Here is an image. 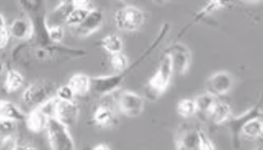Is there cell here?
<instances>
[{
	"instance_id": "cell-2",
	"label": "cell",
	"mask_w": 263,
	"mask_h": 150,
	"mask_svg": "<svg viewBox=\"0 0 263 150\" xmlns=\"http://www.w3.org/2000/svg\"><path fill=\"white\" fill-rule=\"evenodd\" d=\"M170 25L168 23H165L160 29L159 33L155 38L153 44L148 46L146 50L143 52L140 56H138L136 61L130 64L126 70L122 71L121 73H118L114 75H104V76H96L90 77L91 80V89L94 94L98 96H106L110 93L114 92L117 89L121 88V84L124 82L125 78L137 69L145 59H147L148 56L154 53L155 49L161 45L163 39L166 37L167 33L170 32Z\"/></svg>"
},
{
	"instance_id": "cell-33",
	"label": "cell",
	"mask_w": 263,
	"mask_h": 150,
	"mask_svg": "<svg viewBox=\"0 0 263 150\" xmlns=\"http://www.w3.org/2000/svg\"><path fill=\"white\" fill-rule=\"evenodd\" d=\"M215 149V145L205 133L199 130V150Z\"/></svg>"
},
{
	"instance_id": "cell-29",
	"label": "cell",
	"mask_w": 263,
	"mask_h": 150,
	"mask_svg": "<svg viewBox=\"0 0 263 150\" xmlns=\"http://www.w3.org/2000/svg\"><path fill=\"white\" fill-rule=\"evenodd\" d=\"M110 63L117 73H121L122 71L126 70L130 65L129 59L123 52L110 55Z\"/></svg>"
},
{
	"instance_id": "cell-16",
	"label": "cell",
	"mask_w": 263,
	"mask_h": 150,
	"mask_svg": "<svg viewBox=\"0 0 263 150\" xmlns=\"http://www.w3.org/2000/svg\"><path fill=\"white\" fill-rule=\"evenodd\" d=\"M231 1L232 0H209L208 2L195 14V16L193 17L192 20L189 22V24H187L186 27L181 30L179 36L185 33L187 30L193 27L195 24L200 22L204 18L214 13V11H219L220 9L229 5Z\"/></svg>"
},
{
	"instance_id": "cell-30",
	"label": "cell",
	"mask_w": 263,
	"mask_h": 150,
	"mask_svg": "<svg viewBox=\"0 0 263 150\" xmlns=\"http://www.w3.org/2000/svg\"><path fill=\"white\" fill-rule=\"evenodd\" d=\"M90 10H83V9H73L71 11L70 16L68 17L66 26L70 28H77L81 23L84 21V19L88 15V11Z\"/></svg>"
},
{
	"instance_id": "cell-37",
	"label": "cell",
	"mask_w": 263,
	"mask_h": 150,
	"mask_svg": "<svg viewBox=\"0 0 263 150\" xmlns=\"http://www.w3.org/2000/svg\"><path fill=\"white\" fill-rule=\"evenodd\" d=\"M7 28V24L4 16L0 13V28Z\"/></svg>"
},
{
	"instance_id": "cell-18",
	"label": "cell",
	"mask_w": 263,
	"mask_h": 150,
	"mask_svg": "<svg viewBox=\"0 0 263 150\" xmlns=\"http://www.w3.org/2000/svg\"><path fill=\"white\" fill-rule=\"evenodd\" d=\"M28 115L16 104L9 100H0V118L15 122L26 121Z\"/></svg>"
},
{
	"instance_id": "cell-11",
	"label": "cell",
	"mask_w": 263,
	"mask_h": 150,
	"mask_svg": "<svg viewBox=\"0 0 263 150\" xmlns=\"http://www.w3.org/2000/svg\"><path fill=\"white\" fill-rule=\"evenodd\" d=\"M53 117L65 124L68 128L77 123L79 117V108L73 100H60L55 98Z\"/></svg>"
},
{
	"instance_id": "cell-17",
	"label": "cell",
	"mask_w": 263,
	"mask_h": 150,
	"mask_svg": "<svg viewBox=\"0 0 263 150\" xmlns=\"http://www.w3.org/2000/svg\"><path fill=\"white\" fill-rule=\"evenodd\" d=\"M49 117L41 107L32 109L26 119L28 130L36 134L44 132L47 126Z\"/></svg>"
},
{
	"instance_id": "cell-26",
	"label": "cell",
	"mask_w": 263,
	"mask_h": 150,
	"mask_svg": "<svg viewBox=\"0 0 263 150\" xmlns=\"http://www.w3.org/2000/svg\"><path fill=\"white\" fill-rule=\"evenodd\" d=\"M101 46L106 51L109 55L120 53L123 50V42L122 39L118 35H108L104 37L100 42Z\"/></svg>"
},
{
	"instance_id": "cell-36",
	"label": "cell",
	"mask_w": 263,
	"mask_h": 150,
	"mask_svg": "<svg viewBox=\"0 0 263 150\" xmlns=\"http://www.w3.org/2000/svg\"><path fill=\"white\" fill-rule=\"evenodd\" d=\"M94 150H109L110 146L108 145H106V144H104V143H100L99 145H96V146H94Z\"/></svg>"
},
{
	"instance_id": "cell-5",
	"label": "cell",
	"mask_w": 263,
	"mask_h": 150,
	"mask_svg": "<svg viewBox=\"0 0 263 150\" xmlns=\"http://www.w3.org/2000/svg\"><path fill=\"white\" fill-rule=\"evenodd\" d=\"M45 131L52 149L71 150L76 148L74 141L69 132V128L55 117H49Z\"/></svg>"
},
{
	"instance_id": "cell-7",
	"label": "cell",
	"mask_w": 263,
	"mask_h": 150,
	"mask_svg": "<svg viewBox=\"0 0 263 150\" xmlns=\"http://www.w3.org/2000/svg\"><path fill=\"white\" fill-rule=\"evenodd\" d=\"M261 116H262V109H261L260 103L253 106L249 110L242 113L241 116H238V117H233L232 115L230 116L228 121L226 122V125L230 130L231 142L234 147L236 148L239 147L241 128L245 126V124L253 118L261 117Z\"/></svg>"
},
{
	"instance_id": "cell-15",
	"label": "cell",
	"mask_w": 263,
	"mask_h": 150,
	"mask_svg": "<svg viewBox=\"0 0 263 150\" xmlns=\"http://www.w3.org/2000/svg\"><path fill=\"white\" fill-rule=\"evenodd\" d=\"M176 148L181 150H199V130L194 128H182L177 134L175 139Z\"/></svg>"
},
{
	"instance_id": "cell-41",
	"label": "cell",
	"mask_w": 263,
	"mask_h": 150,
	"mask_svg": "<svg viewBox=\"0 0 263 150\" xmlns=\"http://www.w3.org/2000/svg\"><path fill=\"white\" fill-rule=\"evenodd\" d=\"M121 1H126V0H121Z\"/></svg>"
},
{
	"instance_id": "cell-19",
	"label": "cell",
	"mask_w": 263,
	"mask_h": 150,
	"mask_svg": "<svg viewBox=\"0 0 263 150\" xmlns=\"http://www.w3.org/2000/svg\"><path fill=\"white\" fill-rule=\"evenodd\" d=\"M115 114L112 108L107 104H100L94 111L93 122L101 128H108L114 125Z\"/></svg>"
},
{
	"instance_id": "cell-14",
	"label": "cell",
	"mask_w": 263,
	"mask_h": 150,
	"mask_svg": "<svg viewBox=\"0 0 263 150\" xmlns=\"http://www.w3.org/2000/svg\"><path fill=\"white\" fill-rule=\"evenodd\" d=\"M73 9L74 7L71 0H62L48 15H46V25L48 28L63 27Z\"/></svg>"
},
{
	"instance_id": "cell-8",
	"label": "cell",
	"mask_w": 263,
	"mask_h": 150,
	"mask_svg": "<svg viewBox=\"0 0 263 150\" xmlns=\"http://www.w3.org/2000/svg\"><path fill=\"white\" fill-rule=\"evenodd\" d=\"M165 52L171 57L174 74L184 75L189 71L192 60V55L189 48L182 44H175L171 45Z\"/></svg>"
},
{
	"instance_id": "cell-4",
	"label": "cell",
	"mask_w": 263,
	"mask_h": 150,
	"mask_svg": "<svg viewBox=\"0 0 263 150\" xmlns=\"http://www.w3.org/2000/svg\"><path fill=\"white\" fill-rule=\"evenodd\" d=\"M55 90L53 83L44 80L35 81L23 91V103L30 109H35L52 99Z\"/></svg>"
},
{
	"instance_id": "cell-31",
	"label": "cell",
	"mask_w": 263,
	"mask_h": 150,
	"mask_svg": "<svg viewBox=\"0 0 263 150\" xmlns=\"http://www.w3.org/2000/svg\"><path fill=\"white\" fill-rule=\"evenodd\" d=\"M55 97L58 100L70 101L74 100L76 94L71 87L67 83L55 90Z\"/></svg>"
},
{
	"instance_id": "cell-28",
	"label": "cell",
	"mask_w": 263,
	"mask_h": 150,
	"mask_svg": "<svg viewBox=\"0 0 263 150\" xmlns=\"http://www.w3.org/2000/svg\"><path fill=\"white\" fill-rule=\"evenodd\" d=\"M178 115L183 118H190L197 114V107L195 100L192 99H182L178 102L177 105Z\"/></svg>"
},
{
	"instance_id": "cell-38",
	"label": "cell",
	"mask_w": 263,
	"mask_h": 150,
	"mask_svg": "<svg viewBox=\"0 0 263 150\" xmlns=\"http://www.w3.org/2000/svg\"><path fill=\"white\" fill-rule=\"evenodd\" d=\"M4 70H5V64H4V62L2 61V59L0 58V76L4 73Z\"/></svg>"
},
{
	"instance_id": "cell-1",
	"label": "cell",
	"mask_w": 263,
	"mask_h": 150,
	"mask_svg": "<svg viewBox=\"0 0 263 150\" xmlns=\"http://www.w3.org/2000/svg\"><path fill=\"white\" fill-rule=\"evenodd\" d=\"M87 55L82 49L71 48L61 44L42 45L31 40L22 41L11 52V59L25 69L52 64L60 60L80 58Z\"/></svg>"
},
{
	"instance_id": "cell-25",
	"label": "cell",
	"mask_w": 263,
	"mask_h": 150,
	"mask_svg": "<svg viewBox=\"0 0 263 150\" xmlns=\"http://www.w3.org/2000/svg\"><path fill=\"white\" fill-rule=\"evenodd\" d=\"M263 123L261 117L253 118L245 124L241 134L250 139H258L262 137Z\"/></svg>"
},
{
	"instance_id": "cell-34",
	"label": "cell",
	"mask_w": 263,
	"mask_h": 150,
	"mask_svg": "<svg viewBox=\"0 0 263 150\" xmlns=\"http://www.w3.org/2000/svg\"><path fill=\"white\" fill-rule=\"evenodd\" d=\"M10 39H11V36L8 28H0V50L5 49L10 42Z\"/></svg>"
},
{
	"instance_id": "cell-21",
	"label": "cell",
	"mask_w": 263,
	"mask_h": 150,
	"mask_svg": "<svg viewBox=\"0 0 263 150\" xmlns=\"http://www.w3.org/2000/svg\"><path fill=\"white\" fill-rule=\"evenodd\" d=\"M68 84L73 90L76 96H84V95L88 94V92L90 91L91 80L87 74L76 73L70 78Z\"/></svg>"
},
{
	"instance_id": "cell-32",
	"label": "cell",
	"mask_w": 263,
	"mask_h": 150,
	"mask_svg": "<svg viewBox=\"0 0 263 150\" xmlns=\"http://www.w3.org/2000/svg\"><path fill=\"white\" fill-rule=\"evenodd\" d=\"M49 39L52 44H61L62 39L64 38V28L63 27H55V28H48Z\"/></svg>"
},
{
	"instance_id": "cell-40",
	"label": "cell",
	"mask_w": 263,
	"mask_h": 150,
	"mask_svg": "<svg viewBox=\"0 0 263 150\" xmlns=\"http://www.w3.org/2000/svg\"><path fill=\"white\" fill-rule=\"evenodd\" d=\"M154 1H156V2H162V1H165V0H154Z\"/></svg>"
},
{
	"instance_id": "cell-23",
	"label": "cell",
	"mask_w": 263,
	"mask_h": 150,
	"mask_svg": "<svg viewBox=\"0 0 263 150\" xmlns=\"http://www.w3.org/2000/svg\"><path fill=\"white\" fill-rule=\"evenodd\" d=\"M231 115V108L228 103L215 101L213 108L208 114V117L214 124L221 125L227 122Z\"/></svg>"
},
{
	"instance_id": "cell-35",
	"label": "cell",
	"mask_w": 263,
	"mask_h": 150,
	"mask_svg": "<svg viewBox=\"0 0 263 150\" xmlns=\"http://www.w3.org/2000/svg\"><path fill=\"white\" fill-rule=\"evenodd\" d=\"M74 9L83 10H91V0H71Z\"/></svg>"
},
{
	"instance_id": "cell-10",
	"label": "cell",
	"mask_w": 263,
	"mask_h": 150,
	"mask_svg": "<svg viewBox=\"0 0 263 150\" xmlns=\"http://www.w3.org/2000/svg\"><path fill=\"white\" fill-rule=\"evenodd\" d=\"M118 105L124 116L137 117L144 111L145 99L136 92L123 91L119 97Z\"/></svg>"
},
{
	"instance_id": "cell-24",
	"label": "cell",
	"mask_w": 263,
	"mask_h": 150,
	"mask_svg": "<svg viewBox=\"0 0 263 150\" xmlns=\"http://www.w3.org/2000/svg\"><path fill=\"white\" fill-rule=\"evenodd\" d=\"M25 79L21 73L14 69H10L6 74L4 88L8 93H14L22 89Z\"/></svg>"
},
{
	"instance_id": "cell-9",
	"label": "cell",
	"mask_w": 263,
	"mask_h": 150,
	"mask_svg": "<svg viewBox=\"0 0 263 150\" xmlns=\"http://www.w3.org/2000/svg\"><path fill=\"white\" fill-rule=\"evenodd\" d=\"M234 85V78L228 72H218L206 81V92L215 98L228 94Z\"/></svg>"
},
{
	"instance_id": "cell-12",
	"label": "cell",
	"mask_w": 263,
	"mask_h": 150,
	"mask_svg": "<svg viewBox=\"0 0 263 150\" xmlns=\"http://www.w3.org/2000/svg\"><path fill=\"white\" fill-rule=\"evenodd\" d=\"M104 23V14L97 9H91L88 15L78 27L76 28L77 35L80 38H86L98 31Z\"/></svg>"
},
{
	"instance_id": "cell-20",
	"label": "cell",
	"mask_w": 263,
	"mask_h": 150,
	"mask_svg": "<svg viewBox=\"0 0 263 150\" xmlns=\"http://www.w3.org/2000/svg\"><path fill=\"white\" fill-rule=\"evenodd\" d=\"M17 122L0 118V147L13 144L16 140Z\"/></svg>"
},
{
	"instance_id": "cell-3",
	"label": "cell",
	"mask_w": 263,
	"mask_h": 150,
	"mask_svg": "<svg viewBox=\"0 0 263 150\" xmlns=\"http://www.w3.org/2000/svg\"><path fill=\"white\" fill-rule=\"evenodd\" d=\"M173 67L170 55L165 52L162 57L157 71L153 77L148 80L146 87V98L149 100H156L164 94L168 88L171 79L173 77Z\"/></svg>"
},
{
	"instance_id": "cell-27",
	"label": "cell",
	"mask_w": 263,
	"mask_h": 150,
	"mask_svg": "<svg viewBox=\"0 0 263 150\" xmlns=\"http://www.w3.org/2000/svg\"><path fill=\"white\" fill-rule=\"evenodd\" d=\"M215 101H216L215 97L209 94L207 92L204 94L198 95L195 99L197 113H200L202 115L208 116V114L211 111V109L213 108Z\"/></svg>"
},
{
	"instance_id": "cell-13",
	"label": "cell",
	"mask_w": 263,
	"mask_h": 150,
	"mask_svg": "<svg viewBox=\"0 0 263 150\" xmlns=\"http://www.w3.org/2000/svg\"><path fill=\"white\" fill-rule=\"evenodd\" d=\"M11 38L20 40L28 41L31 40L33 37V24L31 19L28 15L18 17L13 20L8 28Z\"/></svg>"
},
{
	"instance_id": "cell-39",
	"label": "cell",
	"mask_w": 263,
	"mask_h": 150,
	"mask_svg": "<svg viewBox=\"0 0 263 150\" xmlns=\"http://www.w3.org/2000/svg\"><path fill=\"white\" fill-rule=\"evenodd\" d=\"M243 1L249 2V3H258V2H260L261 0H243Z\"/></svg>"
},
{
	"instance_id": "cell-6",
	"label": "cell",
	"mask_w": 263,
	"mask_h": 150,
	"mask_svg": "<svg viewBox=\"0 0 263 150\" xmlns=\"http://www.w3.org/2000/svg\"><path fill=\"white\" fill-rule=\"evenodd\" d=\"M144 21V12L135 6H125L116 12V26L123 32L137 31L142 27Z\"/></svg>"
},
{
	"instance_id": "cell-22",
	"label": "cell",
	"mask_w": 263,
	"mask_h": 150,
	"mask_svg": "<svg viewBox=\"0 0 263 150\" xmlns=\"http://www.w3.org/2000/svg\"><path fill=\"white\" fill-rule=\"evenodd\" d=\"M19 5L29 18L46 15V0H19Z\"/></svg>"
}]
</instances>
